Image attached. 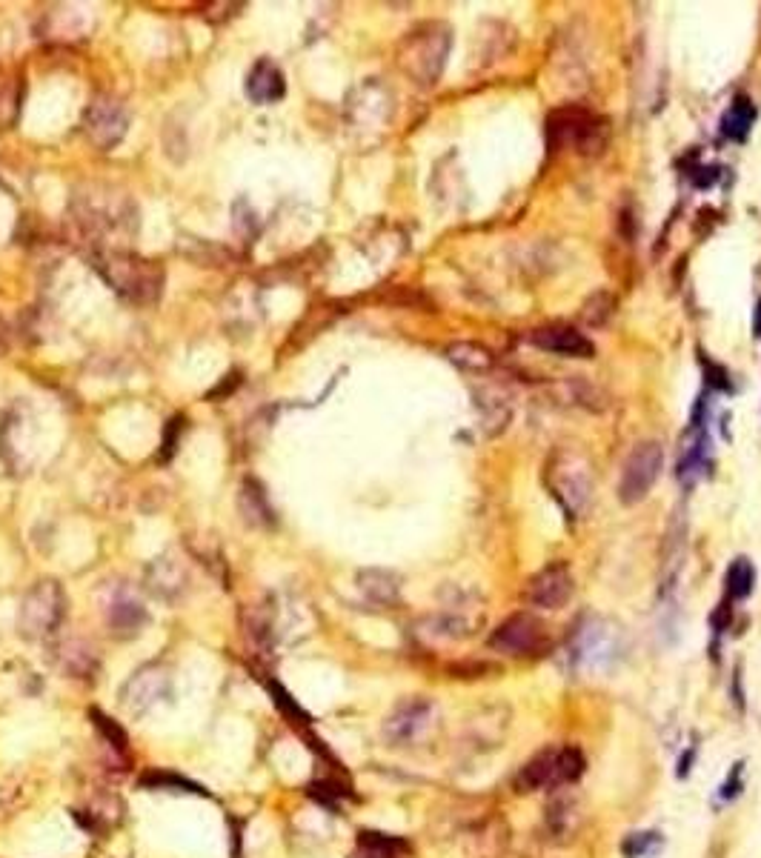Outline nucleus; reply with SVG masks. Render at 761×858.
Segmentation results:
<instances>
[{"instance_id":"nucleus-1","label":"nucleus","mask_w":761,"mask_h":858,"mask_svg":"<svg viewBox=\"0 0 761 858\" xmlns=\"http://www.w3.org/2000/svg\"><path fill=\"white\" fill-rule=\"evenodd\" d=\"M453 49V32L447 23L427 21L415 26L398 46V63L421 86H432L444 75V66Z\"/></svg>"},{"instance_id":"nucleus-2","label":"nucleus","mask_w":761,"mask_h":858,"mask_svg":"<svg viewBox=\"0 0 761 858\" xmlns=\"http://www.w3.org/2000/svg\"><path fill=\"white\" fill-rule=\"evenodd\" d=\"M101 275L132 304H152L161 298L164 269L132 252H106L95 258Z\"/></svg>"},{"instance_id":"nucleus-22","label":"nucleus","mask_w":761,"mask_h":858,"mask_svg":"<svg viewBox=\"0 0 761 858\" xmlns=\"http://www.w3.org/2000/svg\"><path fill=\"white\" fill-rule=\"evenodd\" d=\"M613 315H616V298H613V292H607V289L593 292V295L584 301V307H581V321H584L587 327H607Z\"/></svg>"},{"instance_id":"nucleus-24","label":"nucleus","mask_w":761,"mask_h":858,"mask_svg":"<svg viewBox=\"0 0 761 858\" xmlns=\"http://www.w3.org/2000/svg\"><path fill=\"white\" fill-rule=\"evenodd\" d=\"M241 510H244V518L249 524H269L272 521V507L267 504V495L255 481H247L241 490Z\"/></svg>"},{"instance_id":"nucleus-33","label":"nucleus","mask_w":761,"mask_h":858,"mask_svg":"<svg viewBox=\"0 0 761 858\" xmlns=\"http://www.w3.org/2000/svg\"><path fill=\"white\" fill-rule=\"evenodd\" d=\"M759 312H756V324H753V335H756V338H759L761 335V301H759Z\"/></svg>"},{"instance_id":"nucleus-12","label":"nucleus","mask_w":761,"mask_h":858,"mask_svg":"<svg viewBox=\"0 0 761 858\" xmlns=\"http://www.w3.org/2000/svg\"><path fill=\"white\" fill-rule=\"evenodd\" d=\"M126 118L124 106L112 98H98L95 103H89L86 115H83V129L89 135V141L101 149H112L124 141L126 135Z\"/></svg>"},{"instance_id":"nucleus-3","label":"nucleus","mask_w":761,"mask_h":858,"mask_svg":"<svg viewBox=\"0 0 761 858\" xmlns=\"http://www.w3.org/2000/svg\"><path fill=\"white\" fill-rule=\"evenodd\" d=\"M547 490L553 492L558 504L570 518H581L593 501V472L587 458L576 450H558L550 455L544 470Z\"/></svg>"},{"instance_id":"nucleus-10","label":"nucleus","mask_w":761,"mask_h":858,"mask_svg":"<svg viewBox=\"0 0 761 858\" xmlns=\"http://www.w3.org/2000/svg\"><path fill=\"white\" fill-rule=\"evenodd\" d=\"M544 644V624L533 613L504 618L490 635V650L504 655H527Z\"/></svg>"},{"instance_id":"nucleus-14","label":"nucleus","mask_w":761,"mask_h":858,"mask_svg":"<svg viewBox=\"0 0 761 858\" xmlns=\"http://www.w3.org/2000/svg\"><path fill=\"white\" fill-rule=\"evenodd\" d=\"M618 658L616 635L607 633L601 624L596 627H584V633L578 638L576 661L584 670H607Z\"/></svg>"},{"instance_id":"nucleus-8","label":"nucleus","mask_w":761,"mask_h":858,"mask_svg":"<svg viewBox=\"0 0 761 858\" xmlns=\"http://www.w3.org/2000/svg\"><path fill=\"white\" fill-rule=\"evenodd\" d=\"M438 710L430 698H407L401 701L384 721V738L395 747H410L430 736Z\"/></svg>"},{"instance_id":"nucleus-16","label":"nucleus","mask_w":761,"mask_h":858,"mask_svg":"<svg viewBox=\"0 0 761 858\" xmlns=\"http://www.w3.org/2000/svg\"><path fill=\"white\" fill-rule=\"evenodd\" d=\"M553 787L561 790V778H558V750H544L533 756L515 776V790L518 793H533V790H544Z\"/></svg>"},{"instance_id":"nucleus-19","label":"nucleus","mask_w":761,"mask_h":858,"mask_svg":"<svg viewBox=\"0 0 761 858\" xmlns=\"http://www.w3.org/2000/svg\"><path fill=\"white\" fill-rule=\"evenodd\" d=\"M410 856V841L378 830L358 833V858H404Z\"/></svg>"},{"instance_id":"nucleus-31","label":"nucleus","mask_w":761,"mask_h":858,"mask_svg":"<svg viewBox=\"0 0 761 858\" xmlns=\"http://www.w3.org/2000/svg\"><path fill=\"white\" fill-rule=\"evenodd\" d=\"M741 773H744V764H733V770L727 773L724 784L719 787V798L721 801H733V798L741 793Z\"/></svg>"},{"instance_id":"nucleus-4","label":"nucleus","mask_w":761,"mask_h":858,"mask_svg":"<svg viewBox=\"0 0 761 858\" xmlns=\"http://www.w3.org/2000/svg\"><path fill=\"white\" fill-rule=\"evenodd\" d=\"M604 118L596 112L570 103L558 106L547 118V138L553 149H573V152H596L604 143Z\"/></svg>"},{"instance_id":"nucleus-15","label":"nucleus","mask_w":761,"mask_h":858,"mask_svg":"<svg viewBox=\"0 0 761 858\" xmlns=\"http://www.w3.org/2000/svg\"><path fill=\"white\" fill-rule=\"evenodd\" d=\"M244 89H247L249 101L267 106V103H278L287 95V81H284V72L278 69V63L261 58L249 69Z\"/></svg>"},{"instance_id":"nucleus-30","label":"nucleus","mask_w":761,"mask_h":858,"mask_svg":"<svg viewBox=\"0 0 761 858\" xmlns=\"http://www.w3.org/2000/svg\"><path fill=\"white\" fill-rule=\"evenodd\" d=\"M92 718H95V724H98V730H101L103 736H106V741H112L121 753H126V733L118 727V724H112L106 715H101L98 710H92Z\"/></svg>"},{"instance_id":"nucleus-26","label":"nucleus","mask_w":761,"mask_h":858,"mask_svg":"<svg viewBox=\"0 0 761 858\" xmlns=\"http://www.w3.org/2000/svg\"><path fill=\"white\" fill-rule=\"evenodd\" d=\"M664 844V838L659 833H630L621 841V856L624 858H650L656 856Z\"/></svg>"},{"instance_id":"nucleus-5","label":"nucleus","mask_w":761,"mask_h":858,"mask_svg":"<svg viewBox=\"0 0 761 858\" xmlns=\"http://www.w3.org/2000/svg\"><path fill=\"white\" fill-rule=\"evenodd\" d=\"M66 613V595L58 581H38L23 595L18 610V630L26 638H46L61 627Z\"/></svg>"},{"instance_id":"nucleus-11","label":"nucleus","mask_w":761,"mask_h":858,"mask_svg":"<svg viewBox=\"0 0 761 858\" xmlns=\"http://www.w3.org/2000/svg\"><path fill=\"white\" fill-rule=\"evenodd\" d=\"M573 587L576 584H573V575L567 570V564H550L527 581L524 604L538 607V610H561L573 598Z\"/></svg>"},{"instance_id":"nucleus-17","label":"nucleus","mask_w":761,"mask_h":858,"mask_svg":"<svg viewBox=\"0 0 761 858\" xmlns=\"http://www.w3.org/2000/svg\"><path fill=\"white\" fill-rule=\"evenodd\" d=\"M186 570L181 567V561L175 558H155L149 567H146V587L152 590V595L164 598V601H175L178 595L186 590Z\"/></svg>"},{"instance_id":"nucleus-25","label":"nucleus","mask_w":761,"mask_h":858,"mask_svg":"<svg viewBox=\"0 0 761 858\" xmlns=\"http://www.w3.org/2000/svg\"><path fill=\"white\" fill-rule=\"evenodd\" d=\"M753 584H756V570L747 558H736L733 567L727 570V595L733 601H741L747 595L753 593Z\"/></svg>"},{"instance_id":"nucleus-13","label":"nucleus","mask_w":761,"mask_h":858,"mask_svg":"<svg viewBox=\"0 0 761 858\" xmlns=\"http://www.w3.org/2000/svg\"><path fill=\"white\" fill-rule=\"evenodd\" d=\"M527 341L535 349L550 352V355H561V358H587V361L596 358V344L584 332H578L576 327H567V324L533 329L527 335Z\"/></svg>"},{"instance_id":"nucleus-7","label":"nucleus","mask_w":761,"mask_h":858,"mask_svg":"<svg viewBox=\"0 0 761 858\" xmlns=\"http://www.w3.org/2000/svg\"><path fill=\"white\" fill-rule=\"evenodd\" d=\"M172 695V675L161 664H144L126 678L121 687V704L129 715L152 713Z\"/></svg>"},{"instance_id":"nucleus-27","label":"nucleus","mask_w":761,"mask_h":858,"mask_svg":"<svg viewBox=\"0 0 761 858\" xmlns=\"http://www.w3.org/2000/svg\"><path fill=\"white\" fill-rule=\"evenodd\" d=\"M584 767H587V761H584V753H581L578 747H561V750H558V778H561V787H567V784H573V781L584 776Z\"/></svg>"},{"instance_id":"nucleus-29","label":"nucleus","mask_w":761,"mask_h":858,"mask_svg":"<svg viewBox=\"0 0 761 858\" xmlns=\"http://www.w3.org/2000/svg\"><path fill=\"white\" fill-rule=\"evenodd\" d=\"M146 787H161V790H175V793H184V790H189V793H204L201 787H195V784H189L186 778H178V776H166V773H152V776L144 778Z\"/></svg>"},{"instance_id":"nucleus-18","label":"nucleus","mask_w":761,"mask_h":858,"mask_svg":"<svg viewBox=\"0 0 761 858\" xmlns=\"http://www.w3.org/2000/svg\"><path fill=\"white\" fill-rule=\"evenodd\" d=\"M358 590L370 598L372 604L390 607L401 598V578L390 570H364L358 572Z\"/></svg>"},{"instance_id":"nucleus-21","label":"nucleus","mask_w":761,"mask_h":858,"mask_svg":"<svg viewBox=\"0 0 761 858\" xmlns=\"http://www.w3.org/2000/svg\"><path fill=\"white\" fill-rule=\"evenodd\" d=\"M753 121H756V109L750 106L747 98H736L733 106H730V109L724 112V118H721V132H724L730 141H744Z\"/></svg>"},{"instance_id":"nucleus-6","label":"nucleus","mask_w":761,"mask_h":858,"mask_svg":"<svg viewBox=\"0 0 761 858\" xmlns=\"http://www.w3.org/2000/svg\"><path fill=\"white\" fill-rule=\"evenodd\" d=\"M661 467H664V450L659 441H638L636 447L630 450L624 467H621V478H618V501L627 507L641 504L650 490L659 481Z\"/></svg>"},{"instance_id":"nucleus-20","label":"nucleus","mask_w":761,"mask_h":858,"mask_svg":"<svg viewBox=\"0 0 761 858\" xmlns=\"http://www.w3.org/2000/svg\"><path fill=\"white\" fill-rule=\"evenodd\" d=\"M444 355L453 367L464 369V372H487L495 364L493 349L478 344V341H455L447 347Z\"/></svg>"},{"instance_id":"nucleus-9","label":"nucleus","mask_w":761,"mask_h":858,"mask_svg":"<svg viewBox=\"0 0 761 858\" xmlns=\"http://www.w3.org/2000/svg\"><path fill=\"white\" fill-rule=\"evenodd\" d=\"M103 618H106V627L115 638H135V635L144 630L146 624V607L144 601L138 595L132 593L126 584H106L103 590Z\"/></svg>"},{"instance_id":"nucleus-23","label":"nucleus","mask_w":761,"mask_h":858,"mask_svg":"<svg viewBox=\"0 0 761 858\" xmlns=\"http://www.w3.org/2000/svg\"><path fill=\"white\" fill-rule=\"evenodd\" d=\"M61 667L66 670V673H72V675H78V678H83V675L95 673V667H98V658H95V653H92V647L69 641V644H63L61 647Z\"/></svg>"},{"instance_id":"nucleus-32","label":"nucleus","mask_w":761,"mask_h":858,"mask_svg":"<svg viewBox=\"0 0 761 858\" xmlns=\"http://www.w3.org/2000/svg\"><path fill=\"white\" fill-rule=\"evenodd\" d=\"M693 764H696V747H687V750H684V756L679 758V770H676V773H679V778L690 776Z\"/></svg>"},{"instance_id":"nucleus-28","label":"nucleus","mask_w":761,"mask_h":858,"mask_svg":"<svg viewBox=\"0 0 761 858\" xmlns=\"http://www.w3.org/2000/svg\"><path fill=\"white\" fill-rule=\"evenodd\" d=\"M573 813H576V804H573L570 798H558L556 804H550V816H547L550 818V830L558 833V836H561V833H567V830H570V824L576 821Z\"/></svg>"}]
</instances>
